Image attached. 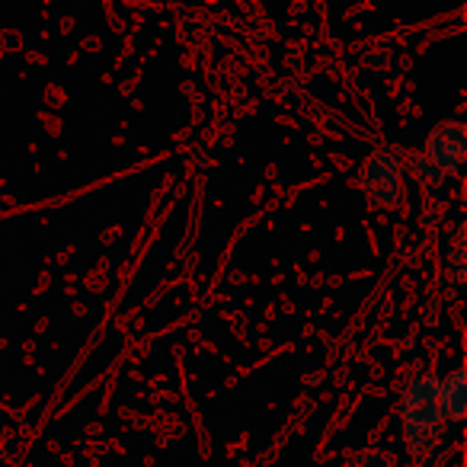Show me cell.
Masks as SVG:
<instances>
[{
    "label": "cell",
    "instance_id": "7",
    "mask_svg": "<svg viewBox=\"0 0 467 467\" xmlns=\"http://www.w3.org/2000/svg\"><path fill=\"white\" fill-rule=\"evenodd\" d=\"M451 279L454 282H461L464 279V250H454V260H451Z\"/></svg>",
    "mask_w": 467,
    "mask_h": 467
},
{
    "label": "cell",
    "instance_id": "1",
    "mask_svg": "<svg viewBox=\"0 0 467 467\" xmlns=\"http://www.w3.org/2000/svg\"><path fill=\"white\" fill-rule=\"evenodd\" d=\"M435 388H439L435 378L416 375L407 384V397H403V407H400L403 439H407L410 458L416 464H422L432 454L435 441L441 435V426H445V416H441L439 400H435Z\"/></svg>",
    "mask_w": 467,
    "mask_h": 467
},
{
    "label": "cell",
    "instance_id": "5",
    "mask_svg": "<svg viewBox=\"0 0 467 467\" xmlns=\"http://www.w3.org/2000/svg\"><path fill=\"white\" fill-rule=\"evenodd\" d=\"M352 467H397V464L381 448H365V451H358L356 458H352Z\"/></svg>",
    "mask_w": 467,
    "mask_h": 467
},
{
    "label": "cell",
    "instance_id": "2",
    "mask_svg": "<svg viewBox=\"0 0 467 467\" xmlns=\"http://www.w3.org/2000/svg\"><path fill=\"white\" fill-rule=\"evenodd\" d=\"M362 186L368 199L381 208H400L407 202V182H403L400 163L390 154L378 150L365 161L362 167Z\"/></svg>",
    "mask_w": 467,
    "mask_h": 467
},
{
    "label": "cell",
    "instance_id": "4",
    "mask_svg": "<svg viewBox=\"0 0 467 467\" xmlns=\"http://www.w3.org/2000/svg\"><path fill=\"white\" fill-rule=\"evenodd\" d=\"M435 400H439V410L445 420H461L467 410V371L458 368V371H451L445 381H439Z\"/></svg>",
    "mask_w": 467,
    "mask_h": 467
},
{
    "label": "cell",
    "instance_id": "3",
    "mask_svg": "<svg viewBox=\"0 0 467 467\" xmlns=\"http://www.w3.org/2000/svg\"><path fill=\"white\" fill-rule=\"evenodd\" d=\"M426 161L435 163L441 173H458L467 161V138H464V125L458 122H445L429 135L426 144Z\"/></svg>",
    "mask_w": 467,
    "mask_h": 467
},
{
    "label": "cell",
    "instance_id": "6",
    "mask_svg": "<svg viewBox=\"0 0 467 467\" xmlns=\"http://www.w3.org/2000/svg\"><path fill=\"white\" fill-rule=\"evenodd\" d=\"M413 173L420 176L422 182H429V186H439V182L445 180V173H441L435 163H429L426 157H416V161H413Z\"/></svg>",
    "mask_w": 467,
    "mask_h": 467
}]
</instances>
